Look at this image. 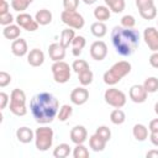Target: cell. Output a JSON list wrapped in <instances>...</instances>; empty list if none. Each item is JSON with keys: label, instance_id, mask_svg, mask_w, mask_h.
I'll use <instances>...</instances> for the list:
<instances>
[{"label": "cell", "instance_id": "40", "mask_svg": "<svg viewBox=\"0 0 158 158\" xmlns=\"http://www.w3.org/2000/svg\"><path fill=\"white\" fill-rule=\"evenodd\" d=\"M136 6L138 11H142L144 9L154 6V0H136Z\"/></svg>", "mask_w": 158, "mask_h": 158}, {"label": "cell", "instance_id": "17", "mask_svg": "<svg viewBox=\"0 0 158 158\" xmlns=\"http://www.w3.org/2000/svg\"><path fill=\"white\" fill-rule=\"evenodd\" d=\"M27 62L32 67H41L44 63V53L40 48H33L27 53Z\"/></svg>", "mask_w": 158, "mask_h": 158}, {"label": "cell", "instance_id": "7", "mask_svg": "<svg viewBox=\"0 0 158 158\" xmlns=\"http://www.w3.org/2000/svg\"><path fill=\"white\" fill-rule=\"evenodd\" d=\"M104 99L105 102L109 104L110 106L115 107V109H121L125 106L126 104V94L116 88H109L106 89V91L104 93Z\"/></svg>", "mask_w": 158, "mask_h": 158}, {"label": "cell", "instance_id": "53", "mask_svg": "<svg viewBox=\"0 0 158 158\" xmlns=\"http://www.w3.org/2000/svg\"><path fill=\"white\" fill-rule=\"evenodd\" d=\"M157 25H158V20H157Z\"/></svg>", "mask_w": 158, "mask_h": 158}, {"label": "cell", "instance_id": "37", "mask_svg": "<svg viewBox=\"0 0 158 158\" xmlns=\"http://www.w3.org/2000/svg\"><path fill=\"white\" fill-rule=\"evenodd\" d=\"M136 25V20L132 15H125L121 17V26L126 28H133Z\"/></svg>", "mask_w": 158, "mask_h": 158}, {"label": "cell", "instance_id": "1", "mask_svg": "<svg viewBox=\"0 0 158 158\" xmlns=\"http://www.w3.org/2000/svg\"><path fill=\"white\" fill-rule=\"evenodd\" d=\"M30 111L36 122L46 125L51 123L59 111L58 99L47 91H41L32 96L30 101Z\"/></svg>", "mask_w": 158, "mask_h": 158}, {"label": "cell", "instance_id": "21", "mask_svg": "<svg viewBox=\"0 0 158 158\" xmlns=\"http://www.w3.org/2000/svg\"><path fill=\"white\" fill-rule=\"evenodd\" d=\"M35 19H36V21L38 22L40 26H47V25H49V23L52 22L53 16H52V12H51L49 10H47V9H41V10H38V11L36 12Z\"/></svg>", "mask_w": 158, "mask_h": 158}, {"label": "cell", "instance_id": "47", "mask_svg": "<svg viewBox=\"0 0 158 158\" xmlns=\"http://www.w3.org/2000/svg\"><path fill=\"white\" fill-rule=\"evenodd\" d=\"M149 141H151V143H152L153 146L158 147V131H157V132H151V135H149Z\"/></svg>", "mask_w": 158, "mask_h": 158}, {"label": "cell", "instance_id": "41", "mask_svg": "<svg viewBox=\"0 0 158 158\" xmlns=\"http://www.w3.org/2000/svg\"><path fill=\"white\" fill-rule=\"evenodd\" d=\"M10 83H11V75H10L9 73L1 70V72H0V86H1V88H5V86H7Z\"/></svg>", "mask_w": 158, "mask_h": 158}, {"label": "cell", "instance_id": "45", "mask_svg": "<svg viewBox=\"0 0 158 158\" xmlns=\"http://www.w3.org/2000/svg\"><path fill=\"white\" fill-rule=\"evenodd\" d=\"M10 5L6 0H1V5H0V15H4V14H7L10 12Z\"/></svg>", "mask_w": 158, "mask_h": 158}, {"label": "cell", "instance_id": "26", "mask_svg": "<svg viewBox=\"0 0 158 158\" xmlns=\"http://www.w3.org/2000/svg\"><path fill=\"white\" fill-rule=\"evenodd\" d=\"M90 32L93 33V36H95V37H98V38H102V37L107 33V26L105 25V22L96 21V22L91 23V26H90Z\"/></svg>", "mask_w": 158, "mask_h": 158}, {"label": "cell", "instance_id": "20", "mask_svg": "<svg viewBox=\"0 0 158 158\" xmlns=\"http://www.w3.org/2000/svg\"><path fill=\"white\" fill-rule=\"evenodd\" d=\"M21 27L19 26V25H14V23H11V25H7V26H4V28H2V36L6 38V40H16V38H19L20 37V35H21V30H20Z\"/></svg>", "mask_w": 158, "mask_h": 158}, {"label": "cell", "instance_id": "46", "mask_svg": "<svg viewBox=\"0 0 158 158\" xmlns=\"http://www.w3.org/2000/svg\"><path fill=\"white\" fill-rule=\"evenodd\" d=\"M148 130H149V132H157L158 131V118H154L149 122Z\"/></svg>", "mask_w": 158, "mask_h": 158}, {"label": "cell", "instance_id": "27", "mask_svg": "<svg viewBox=\"0 0 158 158\" xmlns=\"http://www.w3.org/2000/svg\"><path fill=\"white\" fill-rule=\"evenodd\" d=\"M70 146L67 143H60L53 149V157L56 158H65L70 154Z\"/></svg>", "mask_w": 158, "mask_h": 158}, {"label": "cell", "instance_id": "19", "mask_svg": "<svg viewBox=\"0 0 158 158\" xmlns=\"http://www.w3.org/2000/svg\"><path fill=\"white\" fill-rule=\"evenodd\" d=\"M106 143H107V141L104 139L96 132L89 137V146L94 152H102L105 149V147H106Z\"/></svg>", "mask_w": 158, "mask_h": 158}, {"label": "cell", "instance_id": "16", "mask_svg": "<svg viewBox=\"0 0 158 158\" xmlns=\"http://www.w3.org/2000/svg\"><path fill=\"white\" fill-rule=\"evenodd\" d=\"M65 49L60 43L58 42H54L52 44H49L48 47V54H49V58L53 60V62H59V60H63L64 57H65Z\"/></svg>", "mask_w": 158, "mask_h": 158}, {"label": "cell", "instance_id": "42", "mask_svg": "<svg viewBox=\"0 0 158 158\" xmlns=\"http://www.w3.org/2000/svg\"><path fill=\"white\" fill-rule=\"evenodd\" d=\"M14 21H16V20H14V16L10 12L4 14V15H0V25H2V26L11 25Z\"/></svg>", "mask_w": 158, "mask_h": 158}, {"label": "cell", "instance_id": "36", "mask_svg": "<svg viewBox=\"0 0 158 158\" xmlns=\"http://www.w3.org/2000/svg\"><path fill=\"white\" fill-rule=\"evenodd\" d=\"M125 6H126L125 0H114L111 2V5L109 6V9L115 14H120L125 10Z\"/></svg>", "mask_w": 158, "mask_h": 158}, {"label": "cell", "instance_id": "12", "mask_svg": "<svg viewBox=\"0 0 158 158\" xmlns=\"http://www.w3.org/2000/svg\"><path fill=\"white\" fill-rule=\"evenodd\" d=\"M128 95H130V99L136 102V104H142L147 100V96H148V93L147 90L144 89L143 84H135L130 88V91H128Z\"/></svg>", "mask_w": 158, "mask_h": 158}, {"label": "cell", "instance_id": "9", "mask_svg": "<svg viewBox=\"0 0 158 158\" xmlns=\"http://www.w3.org/2000/svg\"><path fill=\"white\" fill-rule=\"evenodd\" d=\"M16 23L21 28H23L28 32H35L40 26L38 22L36 21V19H33L30 14H26V12H20L16 16Z\"/></svg>", "mask_w": 158, "mask_h": 158}, {"label": "cell", "instance_id": "18", "mask_svg": "<svg viewBox=\"0 0 158 158\" xmlns=\"http://www.w3.org/2000/svg\"><path fill=\"white\" fill-rule=\"evenodd\" d=\"M16 138L21 143H25V144L26 143H31L35 139V132L30 127L22 126V127H19L16 130Z\"/></svg>", "mask_w": 158, "mask_h": 158}, {"label": "cell", "instance_id": "48", "mask_svg": "<svg viewBox=\"0 0 158 158\" xmlns=\"http://www.w3.org/2000/svg\"><path fill=\"white\" fill-rule=\"evenodd\" d=\"M147 158H158V149H151L146 153Z\"/></svg>", "mask_w": 158, "mask_h": 158}, {"label": "cell", "instance_id": "10", "mask_svg": "<svg viewBox=\"0 0 158 158\" xmlns=\"http://www.w3.org/2000/svg\"><path fill=\"white\" fill-rule=\"evenodd\" d=\"M143 40L152 52H158V30L156 27H146L143 31Z\"/></svg>", "mask_w": 158, "mask_h": 158}, {"label": "cell", "instance_id": "51", "mask_svg": "<svg viewBox=\"0 0 158 158\" xmlns=\"http://www.w3.org/2000/svg\"><path fill=\"white\" fill-rule=\"evenodd\" d=\"M105 1V4H106V6H110L111 5V2L114 1V0H104Z\"/></svg>", "mask_w": 158, "mask_h": 158}, {"label": "cell", "instance_id": "25", "mask_svg": "<svg viewBox=\"0 0 158 158\" xmlns=\"http://www.w3.org/2000/svg\"><path fill=\"white\" fill-rule=\"evenodd\" d=\"M86 44V40L83 36H75L72 42V53L74 57H79Z\"/></svg>", "mask_w": 158, "mask_h": 158}, {"label": "cell", "instance_id": "6", "mask_svg": "<svg viewBox=\"0 0 158 158\" xmlns=\"http://www.w3.org/2000/svg\"><path fill=\"white\" fill-rule=\"evenodd\" d=\"M51 70H52V75H53L54 81L58 84H64L70 79L72 67H69V64L64 60L54 62L51 67Z\"/></svg>", "mask_w": 158, "mask_h": 158}, {"label": "cell", "instance_id": "13", "mask_svg": "<svg viewBox=\"0 0 158 158\" xmlns=\"http://www.w3.org/2000/svg\"><path fill=\"white\" fill-rule=\"evenodd\" d=\"M88 99H89V91L83 85L73 89L70 93V101L74 105H78V106L84 105L88 101Z\"/></svg>", "mask_w": 158, "mask_h": 158}, {"label": "cell", "instance_id": "34", "mask_svg": "<svg viewBox=\"0 0 158 158\" xmlns=\"http://www.w3.org/2000/svg\"><path fill=\"white\" fill-rule=\"evenodd\" d=\"M90 67H89V64H88V62L86 60H84V59H75L74 62H73V64H72V69L78 74V73H80V72H83V70H85V69H89Z\"/></svg>", "mask_w": 158, "mask_h": 158}, {"label": "cell", "instance_id": "44", "mask_svg": "<svg viewBox=\"0 0 158 158\" xmlns=\"http://www.w3.org/2000/svg\"><path fill=\"white\" fill-rule=\"evenodd\" d=\"M149 64H151L153 68L158 69V52H153V53L149 56Z\"/></svg>", "mask_w": 158, "mask_h": 158}, {"label": "cell", "instance_id": "4", "mask_svg": "<svg viewBox=\"0 0 158 158\" xmlns=\"http://www.w3.org/2000/svg\"><path fill=\"white\" fill-rule=\"evenodd\" d=\"M54 132L48 126H41L35 131V144L38 151H48L53 144Z\"/></svg>", "mask_w": 158, "mask_h": 158}, {"label": "cell", "instance_id": "2", "mask_svg": "<svg viewBox=\"0 0 158 158\" xmlns=\"http://www.w3.org/2000/svg\"><path fill=\"white\" fill-rule=\"evenodd\" d=\"M139 32L135 28L115 26L111 31V42L116 52L122 57H128L139 46Z\"/></svg>", "mask_w": 158, "mask_h": 158}, {"label": "cell", "instance_id": "33", "mask_svg": "<svg viewBox=\"0 0 158 158\" xmlns=\"http://www.w3.org/2000/svg\"><path fill=\"white\" fill-rule=\"evenodd\" d=\"M28 0H11V7L17 12H23L30 6Z\"/></svg>", "mask_w": 158, "mask_h": 158}, {"label": "cell", "instance_id": "3", "mask_svg": "<svg viewBox=\"0 0 158 158\" xmlns=\"http://www.w3.org/2000/svg\"><path fill=\"white\" fill-rule=\"evenodd\" d=\"M132 69V65L130 62L127 60H120V62H116L109 70H106L102 75V79H104V83L109 86H114L116 85L117 83H120V80L126 77L127 74H130Z\"/></svg>", "mask_w": 158, "mask_h": 158}, {"label": "cell", "instance_id": "39", "mask_svg": "<svg viewBox=\"0 0 158 158\" xmlns=\"http://www.w3.org/2000/svg\"><path fill=\"white\" fill-rule=\"evenodd\" d=\"M79 6V0H63V7L68 11H77Z\"/></svg>", "mask_w": 158, "mask_h": 158}, {"label": "cell", "instance_id": "28", "mask_svg": "<svg viewBox=\"0 0 158 158\" xmlns=\"http://www.w3.org/2000/svg\"><path fill=\"white\" fill-rule=\"evenodd\" d=\"M78 79H79V83L83 85V86H86V85H90L93 83V79H94V74L93 72L89 69H85L80 73H78Z\"/></svg>", "mask_w": 158, "mask_h": 158}, {"label": "cell", "instance_id": "5", "mask_svg": "<svg viewBox=\"0 0 158 158\" xmlns=\"http://www.w3.org/2000/svg\"><path fill=\"white\" fill-rule=\"evenodd\" d=\"M10 111L15 116H25L27 114L26 107V94L21 89H14L10 95Z\"/></svg>", "mask_w": 158, "mask_h": 158}, {"label": "cell", "instance_id": "49", "mask_svg": "<svg viewBox=\"0 0 158 158\" xmlns=\"http://www.w3.org/2000/svg\"><path fill=\"white\" fill-rule=\"evenodd\" d=\"M83 2L86 5H93L94 2H96V0H83Z\"/></svg>", "mask_w": 158, "mask_h": 158}, {"label": "cell", "instance_id": "43", "mask_svg": "<svg viewBox=\"0 0 158 158\" xmlns=\"http://www.w3.org/2000/svg\"><path fill=\"white\" fill-rule=\"evenodd\" d=\"M9 102H10V98H9V95H7L6 93L1 91V93H0V110H4V109L7 106Z\"/></svg>", "mask_w": 158, "mask_h": 158}, {"label": "cell", "instance_id": "38", "mask_svg": "<svg viewBox=\"0 0 158 158\" xmlns=\"http://www.w3.org/2000/svg\"><path fill=\"white\" fill-rule=\"evenodd\" d=\"M98 135H100L104 139H106L107 142L110 141V138H111V130L107 127V126H99L98 128H96V131H95Z\"/></svg>", "mask_w": 158, "mask_h": 158}, {"label": "cell", "instance_id": "32", "mask_svg": "<svg viewBox=\"0 0 158 158\" xmlns=\"http://www.w3.org/2000/svg\"><path fill=\"white\" fill-rule=\"evenodd\" d=\"M73 157L74 158H88L89 157V149L84 146V143L75 144L73 149Z\"/></svg>", "mask_w": 158, "mask_h": 158}, {"label": "cell", "instance_id": "22", "mask_svg": "<svg viewBox=\"0 0 158 158\" xmlns=\"http://www.w3.org/2000/svg\"><path fill=\"white\" fill-rule=\"evenodd\" d=\"M148 127L143 123H136L132 128V135L138 142H143L148 138Z\"/></svg>", "mask_w": 158, "mask_h": 158}, {"label": "cell", "instance_id": "24", "mask_svg": "<svg viewBox=\"0 0 158 158\" xmlns=\"http://www.w3.org/2000/svg\"><path fill=\"white\" fill-rule=\"evenodd\" d=\"M111 16V10L109 9V6H105V5H99L94 9V17L98 20V21H101V22H105L110 19Z\"/></svg>", "mask_w": 158, "mask_h": 158}, {"label": "cell", "instance_id": "52", "mask_svg": "<svg viewBox=\"0 0 158 158\" xmlns=\"http://www.w3.org/2000/svg\"><path fill=\"white\" fill-rule=\"evenodd\" d=\"M28 1H30V2H32V1H33V0H28Z\"/></svg>", "mask_w": 158, "mask_h": 158}, {"label": "cell", "instance_id": "35", "mask_svg": "<svg viewBox=\"0 0 158 158\" xmlns=\"http://www.w3.org/2000/svg\"><path fill=\"white\" fill-rule=\"evenodd\" d=\"M139 15L144 20H153V19H156V16H157V7H156V5L152 6V7H148V9H144L142 11H139Z\"/></svg>", "mask_w": 158, "mask_h": 158}, {"label": "cell", "instance_id": "31", "mask_svg": "<svg viewBox=\"0 0 158 158\" xmlns=\"http://www.w3.org/2000/svg\"><path fill=\"white\" fill-rule=\"evenodd\" d=\"M143 86H144V89L147 90L148 94H152V93L158 91V78H156V77H148L144 80Z\"/></svg>", "mask_w": 158, "mask_h": 158}, {"label": "cell", "instance_id": "29", "mask_svg": "<svg viewBox=\"0 0 158 158\" xmlns=\"http://www.w3.org/2000/svg\"><path fill=\"white\" fill-rule=\"evenodd\" d=\"M110 121L114 125H122L126 121V115L121 109H115L110 114Z\"/></svg>", "mask_w": 158, "mask_h": 158}, {"label": "cell", "instance_id": "23", "mask_svg": "<svg viewBox=\"0 0 158 158\" xmlns=\"http://www.w3.org/2000/svg\"><path fill=\"white\" fill-rule=\"evenodd\" d=\"M75 37V32H74V28H70V27H67L62 31L60 33V40H59V43L64 47V48H68L69 46H72V42Z\"/></svg>", "mask_w": 158, "mask_h": 158}, {"label": "cell", "instance_id": "15", "mask_svg": "<svg viewBox=\"0 0 158 158\" xmlns=\"http://www.w3.org/2000/svg\"><path fill=\"white\" fill-rule=\"evenodd\" d=\"M11 52L16 57H23V56H26L28 53V46H27L26 40H23L21 37L14 40L12 43H11Z\"/></svg>", "mask_w": 158, "mask_h": 158}, {"label": "cell", "instance_id": "50", "mask_svg": "<svg viewBox=\"0 0 158 158\" xmlns=\"http://www.w3.org/2000/svg\"><path fill=\"white\" fill-rule=\"evenodd\" d=\"M154 112H156V114L158 115V101H157V102L154 104Z\"/></svg>", "mask_w": 158, "mask_h": 158}, {"label": "cell", "instance_id": "8", "mask_svg": "<svg viewBox=\"0 0 158 158\" xmlns=\"http://www.w3.org/2000/svg\"><path fill=\"white\" fill-rule=\"evenodd\" d=\"M60 20L64 25H67L68 27L74 28V30H80L85 25V20H84L83 15L77 11L63 10L60 14Z\"/></svg>", "mask_w": 158, "mask_h": 158}, {"label": "cell", "instance_id": "14", "mask_svg": "<svg viewBox=\"0 0 158 158\" xmlns=\"http://www.w3.org/2000/svg\"><path fill=\"white\" fill-rule=\"evenodd\" d=\"M69 137L74 144H80L88 139V131L83 125H77L70 130Z\"/></svg>", "mask_w": 158, "mask_h": 158}, {"label": "cell", "instance_id": "11", "mask_svg": "<svg viewBox=\"0 0 158 158\" xmlns=\"http://www.w3.org/2000/svg\"><path fill=\"white\" fill-rule=\"evenodd\" d=\"M107 56V44L104 41H95L90 46V57L94 60H102Z\"/></svg>", "mask_w": 158, "mask_h": 158}, {"label": "cell", "instance_id": "30", "mask_svg": "<svg viewBox=\"0 0 158 158\" xmlns=\"http://www.w3.org/2000/svg\"><path fill=\"white\" fill-rule=\"evenodd\" d=\"M73 114V107L68 104H64L59 107V111H58V115H57V118L62 122H65Z\"/></svg>", "mask_w": 158, "mask_h": 158}]
</instances>
